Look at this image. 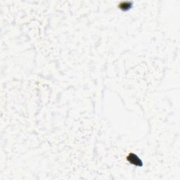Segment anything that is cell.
I'll return each mask as SVG.
<instances>
[{
    "label": "cell",
    "mask_w": 180,
    "mask_h": 180,
    "mask_svg": "<svg viewBox=\"0 0 180 180\" xmlns=\"http://www.w3.org/2000/svg\"><path fill=\"white\" fill-rule=\"evenodd\" d=\"M127 159L128 162H130L131 164L134 165H136L138 167H141L143 165L142 161H141V159L135 153H130L129 155L127 156Z\"/></svg>",
    "instance_id": "obj_1"
},
{
    "label": "cell",
    "mask_w": 180,
    "mask_h": 180,
    "mask_svg": "<svg viewBox=\"0 0 180 180\" xmlns=\"http://www.w3.org/2000/svg\"><path fill=\"white\" fill-rule=\"evenodd\" d=\"M132 2H120V4L118 5V6H119V8L122 10V11H127V10H129L131 6H132Z\"/></svg>",
    "instance_id": "obj_2"
}]
</instances>
